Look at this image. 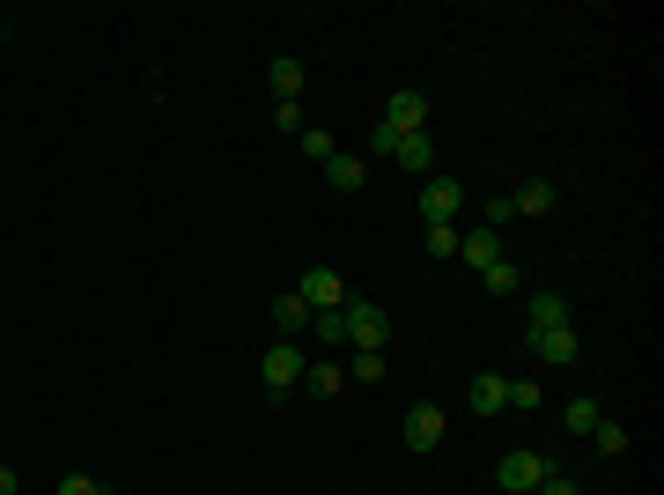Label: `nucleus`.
Here are the masks:
<instances>
[{"mask_svg":"<svg viewBox=\"0 0 664 495\" xmlns=\"http://www.w3.org/2000/svg\"><path fill=\"white\" fill-rule=\"evenodd\" d=\"M0 495H15V466H0Z\"/></svg>","mask_w":664,"mask_h":495,"instance_id":"obj_30","label":"nucleus"},{"mask_svg":"<svg viewBox=\"0 0 664 495\" xmlns=\"http://www.w3.org/2000/svg\"><path fill=\"white\" fill-rule=\"evenodd\" d=\"M562 421L576 429V437H590V429H598L606 415H598V399H568V407H562Z\"/></svg>","mask_w":664,"mask_h":495,"instance_id":"obj_25","label":"nucleus"},{"mask_svg":"<svg viewBox=\"0 0 664 495\" xmlns=\"http://www.w3.org/2000/svg\"><path fill=\"white\" fill-rule=\"evenodd\" d=\"M524 347H532V363H540V370H576V363H584V341H576V325H546V333H524Z\"/></svg>","mask_w":664,"mask_h":495,"instance_id":"obj_3","label":"nucleus"},{"mask_svg":"<svg viewBox=\"0 0 664 495\" xmlns=\"http://www.w3.org/2000/svg\"><path fill=\"white\" fill-rule=\"evenodd\" d=\"M392 163H399L406 177H436V141H428V133H399Z\"/></svg>","mask_w":664,"mask_h":495,"instance_id":"obj_11","label":"nucleus"},{"mask_svg":"<svg viewBox=\"0 0 664 495\" xmlns=\"http://www.w3.org/2000/svg\"><path fill=\"white\" fill-rule=\"evenodd\" d=\"M311 333H318L325 347H347V303H340V311H318V319H311Z\"/></svg>","mask_w":664,"mask_h":495,"instance_id":"obj_24","label":"nucleus"},{"mask_svg":"<svg viewBox=\"0 0 664 495\" xmlns=\"http://www.w3.org/2000/svg\"><path fill=\"white\" fill-rule=\"evenodd\" d=\"M266 89H273V97H281V104H303V67H295L289 52H281V60H273V67H266Z\"/></svg>","mask_w":664,"mask_h":495,"instance_id":"obj_15","label":"nucleus"},{"mask_svg":"<svg viewBox=\"0 0 664 495\" xmlns=\"http://www.w3.org/2000/svg\"><path fill=\"white\" fill-rule=\"evenodd\" d=\"M273 126H281V133H295V141H303V126H311V119H303V104H273Z\"/></svg>","mask_w":664,"mask_h":495,"instance_id":"obj_26","label":"nucleus"},{"mask_svg":"<svg viewBox=\"0 0 664 495\" xmlns=\"http://www.w3.org/2000/svg\"><path fill=\"white\" fill-rule=\"evenodd\" d=\"M480 289H488V297H524V267H516V259H494V267L480 273Z\"/></svg>","mask_w":664,"mask_h":495,"instance_id":"obj_16","label":"nucleus"},{"mask_svg":"<svg viewBox=\"0 0 664 495\" xmlns=\"http://www.w3.org/2000/svg\"><path fill=\"white\" fill-rule=\"evenodd\" d=\"M540 495H584V481H568V473L554 466V473H546V488H540Z\"/></svg>","mask_w":664,"mask_h":495,"instance_id":"obj_28","label":"nucleus"},{"mask_svg":"<svg viewBox=\"0 0 664 495\" xmlns=\"http://www.w3.org/2000/svg\"><path fill=\"white\" fill-rule=\"evenodd\" d=\"M355 385H384V347H355Z\"/></svg>","mask_w":664,"mask_h":495,"instance_id":"obj_22","label":"nucleus"},{"mask_svg":"<svg viewBox=\"0 0 664 495\" xmlns=\"http://www.w3.org/2000/svg\"><path fill=\"white\" fill-rule=\"evenodd\" d=\"M510 407H516V415H540L546 385H540V377H510Z\"/></svg>","mask_w":664,"mask_h":495,"instance_id":"obj_19","label":"nucleus"},{"mask_svg":"<svg viewBox=\"0 0 664 495\" xmlns=\"http://www.w3.org/2000/svg\"><path fill=\"white\" fill-rule=\"evenodd\" d=\"M362 177H369V163L362 155H333V163H325V185H333V193H362Z\"/></svg>","mask_w":664,"mask_h":495,"instance_id":"obj_14","label":"nucleus"},{"mask_svg":"<svg viewBox=\"0 0 664 495\" xmlns=\"http://www.w3.org/2000/svg\"><path fill=\"white\" fill-rule=\"evenodd\" d=\"M414 207H421V229H428V223H450V229H458V223H466V185L436 171V177H421Z\"/></svg>","mask_w":664,"mask_h":495,"instance_id":"obj_1","label":"nucleus"},{"mask_svg":"<svg viewBox=\"0 0 664 495\" xmlns=\"http://www.w3.org/2000/svg\"><path fill=\"white\" fill-rule=\"evenodd\" d=\"M546 473H554V459H540V451H502L494 481H502V495H540Z\"/></svg>","mask_w":664,"mask_h":495,"instance_id":"obj_4","label":"nucleus"},{"mask_svg":"<svg viewBox=\"0 0 664 495\" xmlns=\"http://www.w3.org/2000/svg\"><path fill=\"white\" fill-rule=\"evenodd\" d=\"M295 297L311 303V311H340L347 303V281L333 267H303V281H295Z\"/></svg>","mask_w":664,"mask_h":495,"instance_id":"obj_7","label":"nucleus"},{"mask_svg":"<svg viewBox=\"0 0 664 495\" xmlns=\"http://www.w3.org/2000/svg\"><path fill=\"white\" fill-rule=\"evenodd\" d=\"M59 495H104V488L89 481V473H67V481H59Z\"/></svg>","mask_w":664,"mask_h":495,"instance_id":"obj_29","label":"nucleus"},{"mask_svg":"<svg viewBox=\"0 0 664 495\" xmlns=\"http://www.w3.org/2000/svg\"><path fill=\"white\" fill-rule=\"evenodd\" d=\"M546 325H576L562 289H532V303H524V333H546Z\"/></svg>","mask_w":664,"mask_h":495,"instance_id":"obj_10","label":"nucleus"},{"mask_svg":"<svg viewBox=\"0 0 664 495\" xmlns=\"http://www.w3.org/2000/svg\"><path fill=\"white\" fill-rule=\"evenodd\" d=\"M347 341H355V347H384V341H392V319H384V303L347 297Z\"/></svg>","mask_w":664,"mask_h":495,"instance_id":"obj_5","label":"nucleus"},{"mask_svg":"<svg viewBox=\"0 0 664 495\" xmlns=\"http://www.w3.org/2000/svg\"><path fill=\"white\" fill-rule=\"evenodd\" d=\"M421 251H428V259H458V229L428 223V229H421Z\"/></svg>","mask_w":664,"mask_h":495,"instance_id":"obj_20","label":"nucleus"},{"mask_svg":"<svg viewBox=\"0 0 664 495\" xmlns=\"http://www.w3.org/2000/svg\"><path fill=\"white\" fill-rule=\"evenodd\" d=\"M0 45H8V23H0Z\"/></svg>","mask_w":664,"mask_h":495,"instance_id":"obj_31","label":"nucleus"},{"mask_svg":"<svg viewBox=\"0 0 664 495\" xmlns=\"http://www.w3.org/2000/svg\"><path fill=\"white\" fill-rule=\"evenodd\" d=\"M458 259H472L480 273H488L494 259H510V251H502V229H488V223H458Z\"/></svg>","mask_w":664,"mask_h":495,"instance_id":"obj_8","label":"nucleus"},{"mask_svg":"<svg viewBox=\"0 0 664 495\" xmlns=\"http://www.w3.org/2000/svg\"><path fill=\"white\" fill-rule=\"evenodd\" d=\"M369 149H377V155H392V149H399V126L377 119V126H369Z\"/></svg>","mask_w":664,"mask_h":495,"instance_id":"obj_27","label":"nucleus"},{"mask_svg":"<svg viewBox=\"0 0 664 495\" xmlns=\"http://www.w3.org/2000/svg\"><path fill=\"white\" fill-rule=\"evenodd\" d=\"M311 319H318V311H311V303L295 297H273V333H281V341H303V333H311Z\"/></svg>","mask_w":664,"mask_h":495,"instance_id":"obj_12","label":"nucleus"},{"mask_svg":"<svg viewBox=\"0 0 664 495\" xmlns=\"http://www.w3.org/2000/svg\"><path fill=\"white\" fill-rule=\"evenodd\" d=\"M584 444H598V451H606V459H620V451L635 444V437H628V429H620V421H598V429H590Z\"/></svg>","mask_w":664,"mask_h":495,"instance_id":"obj_23","label":"nucleus"},{"mask_svg":"<svg viewBox=\"0 0 664 495\" xmlns=\"http://www.w3.org/2000/svg\"><path fill=\"white\" fill-rule=\"evenodd\" d=\"M472 415H510V377H494V370L472 377Z\"/></svg>","mask_w":664,"mask_h":495,"instance_id":"obj_13","label":"nucleus"},{"mask_svg":"<svg viewBox=\"0 0 664 495\" xmlns=\"http://www.w3.org/2000/svg\"><path fill=\"white\" fill-rule=\"evenodd\" d=\"M443 429H450V415H443L436 399H421V407H406V451H414V459H428V451L443 444Z\"/></svg>","mask_w":664,"mask_h":495,"instance_id":"obj_6","label":"nucleus"},{"mask_svg":"<svg viewBox=\"0 0 664 495\" xmlns=\"http://www.w3.org/2000/svg\"><path fill=\"white\" fill-rule=\"evenodd\" d=\"M340 385H347L340 363H311V370H303V392H311V399H333Z\"/></svg>","mask_w":664,"mask_h":495,"instance_id":"obj_17","label":"nucleus"},{"mask_svg":"<svg viewBox=\"0 0 664 495\" xmlns=\"http://www.w3.org/2000/svg\"><path fill=\"white\" fill-rule=\"evenodd\" d=\"M510 207H516V215H546V207H554V185L532 177V185H516V193H510Z\"/></svg>","mask_w":664,"mask_h":495,"instance_id":"obj_18","label":"nucleus"},{"mask_svg":"<svg viewBox=\"0 0 664 495\" xmlns=\"http://www.w3.org/2000/svg\"><path fill=\"white\" fill-rule=\"evenodd\" d=\"M303 370H311V363H303V347L295 341H273L266 355H259V385H266V399H289L295 385H303Z\"/></svg>","mask_w":664,"mask_h":495,"instance_id":"obj_2","label":"nucleus"},{"mask_svg":"<svg viewBox=\"0 0 664 495\" xmlns=\"http://www.w3.org/2000/svg\"><path fill=\"white\" fill-rule=\"evenodd\" d=\"M295 149L311 155V163H333V155H340V141H333L325 126H303V141H295Z\"/></svg>","mask_w":664,"mask_h":495,"instance_id":"obj_21","label":"nucleus"},{"mask_svg":"<svg viewBox=\"0 0 664 495\" xmlns=\"http://www.w3.org/2000/svg\"><path fill=\"white\" fill-rule=\"evenodd\" d=\"M384 126H399V133H428V97H421V89H392V97H384Z\"/></svg>","mask_w":664,"mask_h":495,"instance_id":"obj_9","label":"nucleus"}]
</instances>
